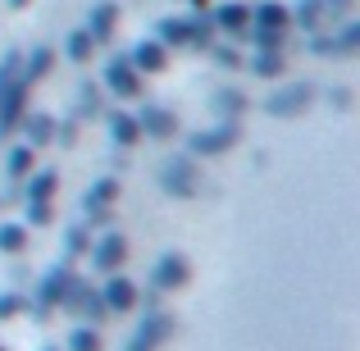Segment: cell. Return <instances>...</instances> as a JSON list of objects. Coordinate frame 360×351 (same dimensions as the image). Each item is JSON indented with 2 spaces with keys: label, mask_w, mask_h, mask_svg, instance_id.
Returning <instances> with one entry per match:
<instances>
[{
  "label": "cell",
  "mask_w": 360,
  "mask_h": 351,
  "mask_svg": "<svg viewBox=\"0 0 360 351\" xmlns=\"http://www.w3.org/2000/svg\"><path fill=\"white\" fill-rule=\"evenodd\" d=\"M23 96H27V82L18 78V60H5V69H0V132H9L18 123Z\"/></svg>",
  "instance_id": "1"
},
{
  "label": "cell",
  "mask_w": 360,
  "mask_h": 351,
  "mask_svg": "<svg viewBox=\"0 0 360 351\" xmlns=\"http://www.w3.org/2000/svg\"><path fill=\"white\" fill-rule=\"evenodd\" d=\"M192 279V264H187V255H160V264H155V288L160 292H178L183 283Z\"/></svg>",
  "instance_id": "2"
},
{
  "label": "cell",
  "mask_w": 360,
  "mask_h": 351,
  "mask_svg": "<svg viewBox=\"0 0 360 351\" xmlns=\"http://www.w3.org/2000/svg\"><path fill=\"white\" fill-rule=\"evenodd\" d=\"M238 137H242V132L233 128V123H229V128H214V132H196L192 151H196V155H219V151H229Z\"/></svg>",
  "instance_id": "3"
},
{
  "label": "cell",
  "mask_w": 360,
  "mask_h": 351,
  "mask_svg": "<svg viewBox=\"0 0 360 351\" xmlns=\"http://www.w3.org/2000/svg\"><path fill=\"white\" fill-rule=\"evenodd\" d=\"M105 87L115 91V96H141V78H137V69L132 64H110V73H105Z\"/></svg>",
  "instance_id": "4"
},
{
  "label": "cell",
  "mask_w": 360,
  "mask_h": 351,
  "mask_svg": "<svg viewBox=\"0 0 360 351\" xmlns=\"http://www.w3.org/2000/svg\"><path fill=\"white\" fill-rule=\"evenodd\" d=\"M169 328H174V319H169V315L146 319V324L137 328V338H132V347H128V351H150L155 343H165V338H169Z\"/></svg>",
  "instance_id": "5"
},
{
  "label": "cell",
  "mask_w": 360,
  "mask_h": 351,
  "mask_svg": "<svg viewBox=\"0 0 360 351\" xmlns=\"http://www.w3.org/2000/svg\"><path fill=\"white\" fill-rule=\"evenodd\" d=\"M91 255H96V269H119L123 255H128V242H123L119 233H105V237L96 242V251H91Z\"/></svg>",
  "instance_id": "6"
},
{
  "label": "cell",
  "mask_w": 360,
  "mask_h": 351,
  "mask_svg": "<svg viewBox=\"0 0 360 351\" xmlns=\"http://www.w3.org/2000/svg\"><path fill=\"white\" fill-rule=\"evenodd\" d=\"M101 301H105V310H132L137 306V288H132L128 279H110L105 292H101Z\"/></svg>",
  "instance_id": "7"
},
{
  "label": "cell",
  "mask_w": 360,
  "mask_h": 351,
  "mask_svg": "<svg viewBox=\"0 0 360 351\" xmlns=\"http://www.w3.org/2000/svg\"><path fill=\"white\" fill-rule=\"evenodd\" d=\"M137 128L141 132H150V137H174V115L169 110H146V115H137Z\"/></svg>",
  "instance_id": "8"
},
{
  "label": "cell",
  "mask_w": 360,
  "mask_h": 351,
  "mask_svg": "<svg viewBox=\"0 0 360 351\" xmlns=\"http://www.w3.org/2000/svg\"><path fill=\"white\" fill-rule=\"evenodd\" d=\"M132 69L137 73H160L165 69V51H160L155 42H141L137 51H132Z\"/></svg>",
  "instance_id": "9"
},
{
  "label": "cell",
  "mask_w": 360,
  "mask_h": 351,
  "mask_svg": "<svg viewBox=\"0 0 360 351\" xmlns=\"http://www.w3.org/2000/svg\"><path fill=\"white\" fill-rule=\"evenodd\" d=\"M251 18L260 23V32H283V27L292 23V14H288L283 5H260V9H255Z\"/></svg>",
  "instance_id": "10"
},
{
  "label": "cell",
  "mask_w": 360,
  "mask_h": 351,
  "mask_svg": "<svg viewBox=\"0 0 360 351\" xmlns=\"http://www.w3.org/2000/svg\"><path fill=\"white\" fill-rule=\"evenodd\" d=\"M306 101H310V87H292V91H278V96L269 101V110L274 115H297Z\"/></svg>",
  "instance_id": "11"
},
{
  "label": "cell",
  "mask_w": 360,
  "mask_h": 351,
  "mask_svg": "<svg viewBox=\"0 0 360 351\" xmlns=\"http://www.w3.org/2000/svg\"><path fill=\"white\" fill-rule=\"evenodd\" d=\"M110 132H115V141H119V146H132V141H141L137 115H115V123H110Z\"/></svg>",
  "instance_id": "12"
},
{
  "label": "cell",
  "mask_w": 360,
  "mask_h": 351,
  "mask_svg": "<svg viewBox=\"0 0 360 351\" xmlns=\"http://www.w3.org/2000/svg\"><path fill=\"white\" fill-rule=\"evenodd\" d=\"M23 246H27V229H23V224H0V251L14 255V251H23Z\"/></svg>",
  "instance_id": "13"
},
{
  "label": "cell",
  "mask_w": 360,
  "mask_h": 351,
  "mask_svg": "<svg viewBox=\"0 0 360 351\" xmlns=\"http://www.w3.org/2000/svg\"><path fill=\"white\" fill-rule=\"evenodd\" d=\"M115 23H119V9L115 5H101L96 14H91V32L87 37H110V32H115Z\"/></svg>",
  "instance_id": "14"
},
{
  "label": "cell",
  "mask_w": 360,
  "mask_h": 351,
  "mask_svg": "<svg viewBox=\"0 0 360 351\" xmlns=\"http://www.w3.org/2000/svg\"><path fill=\"white\" fill-rule=\"evenodd\" d=\"M69 351H101V333L91 324L73 328V333H69Z\"/></svg>",
  "instance_id": "15"
},
{
  "label": "cell",
  "mask_w": 360,
  "mask_h": 351,
  "mask_svg": "<svg viewBox=\"0 0 360 351\" xmlns=\"http://www.w3.org/2000/svg\"><path fill=\"white\" fill-rule=\"evenodd\" d=\"M219 23H224V27H233V32L251 27V5H229V9H219Z\"/></svg>",
  "instance_id": "16"
},
{
  "label": "cell",
  "mask_w": 360,
  "mask_h": 351,
  "mask_svg": "<svg viewBox=\"0 0 360 351\" xmlns=\"http://www.w3.org/2000/svg\"><path fill=\"white\" fill-rule=\"evenodd\" d=\"M46 69H51V51H32V55H27V73H23V82L32 87L37 78H46Z\"/></svg>",
  "instance_id": "17"
},
{
  "label": "cell",
  "mask_w": 360,
  "mask_h": 351,
  "mask_svg": "<svg viewBox=\"0 0 360 351\" xmlns=\"http://www.w3.org/2000/svg\"><path fill=\"white\" fill-rule=\"evenodd\" d=\"M27 137H32V151L46 146V141H51V119H46V115H32V119H27Z\"/></svg>",
  "instance_id": "18"
},
{
  "label": "cell",
  "mask_w": 360,
  "mask_h": 351,
  "mask_svg": "<svg viewBox=\"0 0 360 351\" xmlns=\"http://www.w3.org/2000/svg\"><path fill=\"white\" fill-rule=\"evenodd\" d=\"M27 169H32V146H14V155H9V174L23 178Z\"/></svg>",
  "instance_id": "19"
},
{
  "label": "cell",
  "mask_w": 360,
  "mask_h": 351,
  "mask_svg": "<svg viewBox=\"0 0 360 351\" xmlns=\"http://www.w3.org/2000/svg\"><path fill=\"white\" fill-rule=\"evenodd\" d=\"M51 192H55V174H41V178L27 183V196H32V201H51Z\"/></svg>",
  "instance_id": "20"
},
{
  "label": "cell",
  "mask_w": 360,
  "mask_h": 351,
  "mask_svg": "<svg viewBox=\"0 0 360 351\" xmlns=\"http://www.w3.org/2000/svg\"><path fill=\"white\" fill-rule=\"evenodd\" d=\"M91 42H96V37L73 32V37H69V55H73V60H87V55H91Z\"/></svg>",
  "instance_id": "21"
},
{
  "label": "cell",
  "mask_w": 360,
  "mask_h": 351,
  "mask_svg": "<svg viewBox=\"0 0 360 351\" xmlns=\"http://www.w3.org/2000/svg\"><path fill=\"white\" fill-rule=\"evenodd\" d=\"M255 69H260V73H283V60H278L274 51H264L260 60H255Z\"/></svg>",
  "instance_id": "22"
},
{
  "label": "cell",
  "mask_w": 360,
  "mask_h": 351,
  "mask_svg": "<svg viewBox=\"0 0 360 351\" xmlns=\"http://www.w3.org/2000/svg\"><path fill=\"white\" fill-rule=\"evenodd\" d=\"M14 310H18V297H5V301H0V315H14Z\"/></svg>",
  "instance_id": "23"
},
{
  "label": "cell",
  "mask_w": 360,
  "mask_h": 351,
  "mask_svg": "<svg viewBox=\"0 0 360 351\" xmlns=\"http://www.w3.org/2000/svg\"><path fill=\"white\" fill-rule=\"evenodd\" d=\"M14 5H27V0H14Z\"/></svg>",
  "instance_id": "24"
}]
</instances>
